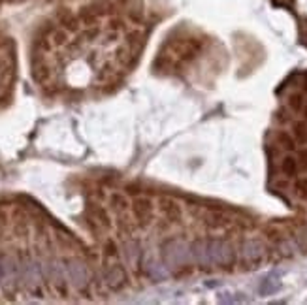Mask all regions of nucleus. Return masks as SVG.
I'll return each mask as SVG.
<instances>
[{"label":"nucleus","mask_w":307,"mask_h":305,"mask_svg":"<svg viewBox=\"0 0 307 305\" xmlns=\"http://www.w3.org/2000/svg\"><path fill=\"white\" fill-rule=\"evenodd\" d=\"M51 75H53V70H51L45 63L34 64V79H36L38 83L45 85V83L51 79Z\"/></svg>","instance_id":"9b49d317"},{"label":"nucleus","mask_w":307,"mask_h":305,"mask_svg":"<svg viewBox=\"0 0 307 305\" xmlns=\"http://www.w3.org/2000/svg\"><path fill=\"white\" fill-rule=\"evenodd\" d=\"M209 253H211L213 264L222 266V268H230L236 262L234 247L226 239H221V237H209Z\"/></svg>","instance_id":"f03ea898"},{"label":"nucleus","mask_w":307,"mask_h":305,"mask_svg":"<svg viewBox=\"0 0 307 305\" xmlns=\"http://www.w3.org/2000/svg\"><path fill=\"white\" fill-rule=\"evenodd\" d=\"M110 204H111V209H115L117 213H124L126 209H129V200H126V196L124 194H111V198H110Z\"/></svg>","instance_id":"ddd939ff"},{"label":"nucleus","mask_w":307,"mask_h":305,"mask_svg":"<svg viewBox=\"0 0 307 305\" xmlns=\"http://www.w3.org/2000/svg\"><path fill=\"white\" fill-rule=\"evenodd\" d=\"M279 144L283 145V149H287V151L294 149V140H292L287 132H281V134H279Z\"/></svg>","instance_id":"a211bd4d"},{"label":"nucleus","mask_w":307,"mask_h":305,"mask_svg":"<svg viewBox=\"0 0 307 305\" xmlns=\"http://www.w3.org/2000/svg\"><path fill=\"white\" fill-rule=\"evenodd\" d=\"M264 253H266V247L264 243L257 239V237H252V239H245V241L241 243V258L245 262L247 266H257L258 262L264 258Z\"/></svg>","instance_id":"39448f33"},{"label":"nucleus","mask_w":307,"mask_h":305,"mask_svg":"<svg viewBox=\"0 0 307 305\" xmlns=\"http://www.w3.org/2000/svg\"><path fill=\"white\" fill-rule=\"evenodd\" d=\"M64 271L68 275L70 285L78 290H83L89 285V269H87L85 262L80 258H70L64 262Z\"/></svg>","instance_id":"7ed1b4c3"},{"label":"nucleus","mask_w":307,"mask_h":305,"mask_svg":"<svg viewBox=\"0 0 307 305\" xmlns=\"http://www.w3.org/2000/svg\"><path fill=\"white\" fill-rule=\"evenodd\" d=\"M66 40H68V32L62 31V29H59V31H55L53 34H51V42H53L55 45H62Z\"/></svg>","instance_id":"6ab92c4d"},{"label":"nucleus","mask_w":307,"mask_h":305,"mask_svg":"<svg viewBox=\"0 0 307 305\" xmlns=\"http://www.w3.org/2000/svg\"><path fill=\"white\" fill-rule=\"evenodd\" d=\"M279 288H281V285H279L277 281L266 279L264 283L260 285V294H264V296H270V294H275Z\"/></svg>","instance_id":"2eb2a0df"},{"label":"nucleus","mask_w":307,"mask_h":305,"mask_svg":"<svg viewBox=\"0 0 307 305\" xmlns=\"http://www.w3.org/2000/svg\"><path fill=\"white\" fill-rule=\"evenodd\" d=\"M281 170L285 175H296L298 172H300V162H298V158H294V156H285L281 162Z\"/></svg>","instance_id":"f8f14e48"},{"label":"nucleus","mask_w":307,"mask_h":305,"mask_svg":"<svg viewBox=\"0 0 307 305\" xmlns=\"http://www.w3.org/2000/svg\"><path fill=\"white\" fill-rule=\"evenodd\" d=\"M159 209H160V215L166 218L168 223H177V220H181V207H179L177 202L173 198H170V196H162V198L159 200Z\"/></svg>","instance_id":"6e6552de"},{"label":"nucleus","mask_w":307,"mask_h":305,"mask_svg":"<svg viewBox=\"0 0 307 305\" xmlns=\"http://www.w3.org/2000/svg\"><path fill=\"white\" fill-rule=\"evenodd\" d=\"M145 273L155 281H166L168 279V271L162 268V264H159V262L153 260V258L145 260Z\"/></svg>","instance_id":"1a4fd4ad"},{"label":"nucleus","mask_w":307,"mask_h":305,"mask_svg":"<svg viewBox=\"0 0 307 305\" xmlns=\"http://www.w3.org/2000/svg\"><path fill=\"white\" fill-rule=\"evenodd\" d=\"M296 190H298V194H301V196H307V179L296 181Z\"/></svg>","instance_id":"aec40b11"},{"label":"nucleus","mask_w":307,"mask_h":305,"mask_svg":"<svg viewBox=\"0 0 307 305\" xmlns=\"http://www.w3.org/2000/svg\"><path fill=\"white\" fill-rule=\"evenodd\" d=\"M92 215H94V220H96L98 225H102L104 228H108V226H110V217H108V213H106L104 207L94 206V207H92Z\"/></svg>","instance_id":"4468645a"},{"label":"nucleus","mask_w":307,"mask_h":305,"mask_svg":"<svg viewBox=\"0 0 307 305\" xmlns=\"http://www.w3.org/2000/svg\"><path fill=\"white\" fill-rule=\"evenodd\" d=\"M294 136L298 142H307V125L305 123H296L294 125Z\"/></svg>","instance_id":"f3484780"},{"label":"nucleus","mask_w":307,"mask_h":305,"mask_svg":"<svg viewBox=\"0 0 307 305\" xmlns=\"http://www.w3.org/2000/svg\"><path fill=\"white\" fill-rule=\"evenodd\" d=\"M104 281L111 290H119V288H123L126 285V271L117 262L108 264L104 269Z\"/></svg>","instance_id":"0eeeda50"},{"label":"nucleus","mask_w":307,"mask_h":305,"mask_svg":"<svg viewBox=\"0 0 307 305\" xmlns=\"http://www.w3.org/2000/svg\"><path fill=\"white\" fill-rule=\"evenodd\" d=\"M124 258H126L130 266H138V262H140V247H138V243L134 239L124 243Z\"/></svg>","instance_id":"9d476101"},{"label":"nucleus","mask_w":307,"mask_h":305,"mask_svg":"<svg viewBox=\"0 0 307 305\" xmlns=\"http://www.w3.org/2000/svg\"><path fill=\"white\" fill-rule=\"evenodd\" d=\"M305 117H307V107H305Z\"/></svg>","instance_id":"4be33fe9"},{"label":"nucleus","mask_w":307,"mask_h":305,"mask_svg":"<svg viewBox=\"0 0 307 305\" xmlns=\"http://www.w3.org/2000/svg\"><path fill=\"white\" fill-rule=\"evenodd\" d=\"M132 215H134V220L141 228H145L153 223V217H155V206L153 202L149 198H136L132 202Z\"/></svg>","instance_id":"20e7f679"},{"label":"nucleus","mask_w":307,"mask_h":305,"mask_svg":"<svg viewBox=\"0 0 307 305\" xmlns=\"http://www.w3.org/2000/svg\"><path fill=\"white\" fill-rule=\"evenodd\" d=\"M160 256H162V264L166 268H183L191 262V245H187L181 239L170 237L160 245Z\"/></svg>","instance_id":"f257e3e1"},{"label":"nucleus","mask_w":307,"mask_h":305,"mask_svg":"<svg viewBox=\"0 0 307 305\" xmlns=\"http://www.w3.org/2000/svg\"><path fill=\"white\" fill-rule=\"evenodd\" d=\"M289 106H290V109H294V112H301V109H303V96H301V93L290 94Z\"/></svg>","instance_id":"dca6fc26"},{"label":"nucleus","mask_w":307,"mask_h":305,"mask_svg":"<svg viewBox=\"0 0 307 305\" xmlns=\"http://www.w3.org/2000/svg\"><path fill=\"white\" fill-rule=\"evenodd\" d=\"M298 162H300V168L301 170L307 168V149H300V151H298Z\"/></svg>","instance_id":"412c9836"},{"label":"nucleus","mask_w":307,"mask_h":305,"mask_svg":"<svg viewBox=\"0 0 307 305\" xmlns=\"http://www.w3.org/2000/svg\"><path fill=\"white\" fill-rule=\"evenodd\" d=\"M191 255L192 260L196 262L198 266H202V268L211 266L213 260H211V253H209V237H196V239H192Z\"/></svg>","instance_id":"423d86ee"}]
</instances>
